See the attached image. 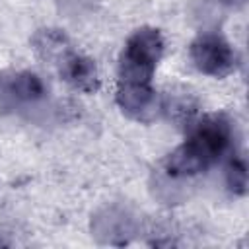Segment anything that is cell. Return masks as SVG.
<instances>
[{
    "mask_svg": "<svg viewBox=\"0 0 249 249\" xmlns=\"http://www.w3.org/2000/svg\"><path fill=\"white\" fill-rule=\"evenodd\" d=\"M117 105L121 111L134 121H152L158 109V97L152 84L138 82H119L117 86Z\"/></svg>",
    "mask_w": 249,
    "mask_h": 249,
    "instance_id": "obj_6",
    "label": "cell"
},
{
    "mask_svg": "<svg viewBox=\"0 0 249 249\" xmlns=\"http://www.w3.org/2000/svg\"><path fill=\"white\" fill-rule=\"evenodd\" d=\"M163 54V37L156 27L136 29L124 45L119 60V82L152 84L156 66Z\"/></svg>",
    "mask_w": 249,
    "mask_h": 249,
    "instance_id": "obj_2",
    "label": "cell"
},
{
    "mask_svg": "<svg viewBox=\"0 0 249 249\" xmlns=\"http://www.w3.org/2000/svg\"><path fill=\"white\" fill-rule=\"evenodd\" d=\"M47 97V86L33 72L0 74V111H29Z\"/></svg>",
    "mask_w": 249,
    "mask_h": 249,
    "instance_id": "obj_3",
    "label": "cell"
},
{
    "mask_svg": "<svg viewBox=\"0 0 249 249\" xmlns=\"http://www.w3.org/2000/svg\"><path fill=\"white\" fill-rule=\"evenodd\" d=\"M51 64L56 66L60 78L66 84H70L74 89H80L84 93H93V91L99 89V84L101 82H99V74H97L95 62L89 56L78 53L72 47V43H68L53 58Z\"/></svg>",
    "mask_w": 249,
    "mask_h": 249,
    "instance_id": "obj_5",
    "label": "cell"
},
{
    "mask_svg": "<svg viewBox=\"0 0 249 249\" xmlns=\"http://www.w3.org/2000/svg\"><path fill=\"white\" fill-rule=\"evenodd\" d=\"M161 109H165L167 115L173 121L191 124L195 121V115H196V101L187 91L173 93V95H167V99H165V103H163Z\"/></svg>",
    "mask_w": 249,
    "mask_h": 249,
    "instance_id": "obj_7",
    "label": "cell"
},
{
    "mask_svg": "<svg viewBox=\"0 0 249 249\" xmlns=\"http://www.w3.org/2000/svg\"><path fill=\"white\" fill-rule=\"evenodd\" d=\"M191 60L202 74L224 78L237 66V56L230 43L218 33H202L191 43Z\"/></svg>",
    "mask_w": 249,
    "mask_h": 249,
    "instance_id": "obj_4",
    "label": "cell"
},
{
    "mask_svg": "<svg viewBox=\"0 0 249 249\" xmlns=\"http://www.w3.org/2000/svg\"><path fill=\"white\" fill-rule=\"evenodd\" d=\"M231 144V123L222 113H212L191 124L187 140L165 160L171 177H193L212 167Z\"/></svg>",
    "mask_w": 249,
    "mask_h": 249,
    "instance_id": "obj_1",
    "label": "cell"
},
{
    "mask_svg": "<svg viewBox=\"0 0 249 249\" xmlns=\"http://www.w3.org/2000/svg\"><path fill=\"white\" fill-rule=\"evenodd\" d=\"M228 187L235 195H243L247 191V167L243 158H233L228 167Z\"/></svg>",
    "mask_w": 249,
    "mask_h": 249,
    "instance_id": "obj_8",
    "label": "cell"
}]
</instances>
